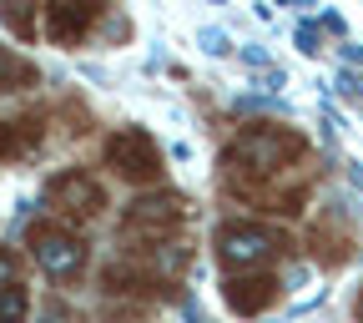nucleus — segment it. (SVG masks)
Instances as JSON below:
<instances>
[{
  "instance_id": "obj_1",
  "label": "nucleus",
  "mask_w": 363,
  "mask_h": 323,
  "mask_svg": "<svg viewBox=\"0 0 363 323\" xmlns=\"http://www.w3.org/2000/svg\"><path fill=\"white\" fill-rule=\"evenodd\" d=\"M293 157H303V136L278 131V126H252V131H242L238 142L227 147V162H233L238 172H247V177H272Z\"/></svg>"
},
{
  "instance_id": "obj_2",
  "label": "nucleus",
  "mask_w": 363,
  "mask_h": 323,
  "mask_svg": "<svg viewBox=\"0 0 363 323\" xmlns=\"http://www.w3.org/2000/svg\"><path fill=\"white\" fill-rule=\"evenodd\" d=\"M278 248H283V238L272 233V227H262V222H227L217 233V258L227 268H252V263L272 258Z\"/></svg>"
},
{
  "instance_id": "obj_3",
  "label": "nucleus",
  "mask_w": 363,
  "mask_h": 323,
  "mask_svg": "<svg viewBox=\"0 0 363 323\" xmlns=\"http://www.w3.org/2000/svg\"><path fill=\"white\" fill-rule=\"evenodd\" d=\"M106 157L116 162V172L126 177V182H157L162 177V152H157V142L147 131H136V126H126V131H116L111 142H106Z\"/></svg>"
},
{
  "instance_id": "obj_4",
  "label": "nucleus",
  "mask_w": 363,
  "mask_h": 323,
  "mask_svg": "<svg viewBox=\"0 0 363 323\" xmlns=\"http://www.w3.org/2000/svg\"><path fill=\"white\" fill-rule=\"evenodd\" d=\"M30 248H35V263L45 273H56V278H71V273H81V263H86L81 243L56 222H35L30 227Z\"/></svg>"
},
{
  "instance_id": "obj_5",
  "label": "nucleus",
  "mask_w": 363,
  "mask_h": 323,
  "mask_svg": "<svg viewBox=\"0 0 363 323\" xmlns=\"http://www.w3.org/2000/svg\"><path fill=\"white\" fill-rule=\"evenodd\" d=\"M45 202H51L56 212H76V217H91L101 207V187L91 177H81V172H66V177H56L51 182V192H45Z\"/></svg>"
},
{
  "instance_id": "obj_6",
  "label": "nucleus",
  "mask_w": 363,
  "mask_h": 323,
  "mask_svg": "<svg viewBox=\"0 0 363 323\" xmlns=\"http://www.w3.org/2000/svg\"><path fill=\"white\" fill-rule=\"evenodd\" d=\"M182 222V202L177 197H162V202H136L131 212H126V238H162V233H172V227Z\"/></svg>"
},
{
  "instance_id": "obj_7",
  "label": "nucleus",
  "mask_w": 363,
  "mask_h": 323,
  "mask_svg": "<svg viewBox=\"0 0 363 323\" xmlns=\"http://www.w3.org/2000/svg\"><path fill=\"white\" fill-rule=\"evenodd\" d=\"M91 21H96V6H51L45 11V31H51V40L71 45Z\"/></svg>"
},
{
  "instance_id": "obj_8",
  "label": "nucleus",
  "mask_w": 363,
  "mask_h": 323,
  "mask_svg": "<svg viewBox=\"0 0 363 323\" xmlns=\"http://www.w3.org/2000/svg\"><path fill=\"white\" fill-rule=\"evenodd\" d=\"M272 298H278V283L272 278H242V283H227V303L238 313H262Z\"/></svg>"
},
{
  "instance_id": "obj_9",
  "label": "nucleus",
  "mask_w": 363,
  "mask_h": 323,
  "mask_svg": "<svg viewBox=\"0 0 363 323\" xmlns=\"http://www.w3.org/2000/svg\"><path fill=\"white\" fill-rule=\"evenodd\" d=\"M30 81H35V66H30V61L0 51V91H21V86H30Z\"/></svg>"
},
{
  "instance_id": "obj_10",
  "label": "nucleus",
  "mask_w": 363,
  "mask_h": 323,
  "mask_svg": "<svg viewBox=\"0 0 363 323\" xmlns=\"http://www.w3.org/2000/svg\"><path fill=\"white\" fill-rule=\"evenodd\" d=\"M35 136H40V131H35L30 121H6V126H0V157H21Z\"/></svg>"
},
{
  "instance_id": "obj_11",
  "label": "nucleus",
  "mask_w": 363,
  "mask_h": 323,
  "mask_svg": "<svg viewBox=\"0 0 363 323\" xmlns=\"http://www.w3.org/2000/svg\"><path fill=\"white\" fill-rule=\"evenodd\" d=\"M358 313H363V298H358Z\"/></svg>"
}]
</instances>
